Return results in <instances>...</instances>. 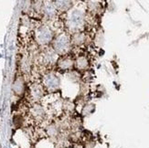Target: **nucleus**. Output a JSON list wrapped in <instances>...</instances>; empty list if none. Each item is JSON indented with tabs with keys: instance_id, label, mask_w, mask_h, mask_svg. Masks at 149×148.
Instances as JSON below:
<instances>
[{
	"instance_id": "nucleus-1",
	"label": "nucleus",
	"mask_w": 149,
	"mask_h": 148,
	"mask_svg": "<svg viewBox=\"0 0 149 148\" xmlns=\"http://www.w3.org/2000/svg\"><path fill=\"white\" fill-rule=\"evenodd\" d=\"M14 88H15V91L17 92V93H20L22 92V90H23V82H22V81L21 80L17 81L15 83Z\"/></svg>"
}]
</instances>
